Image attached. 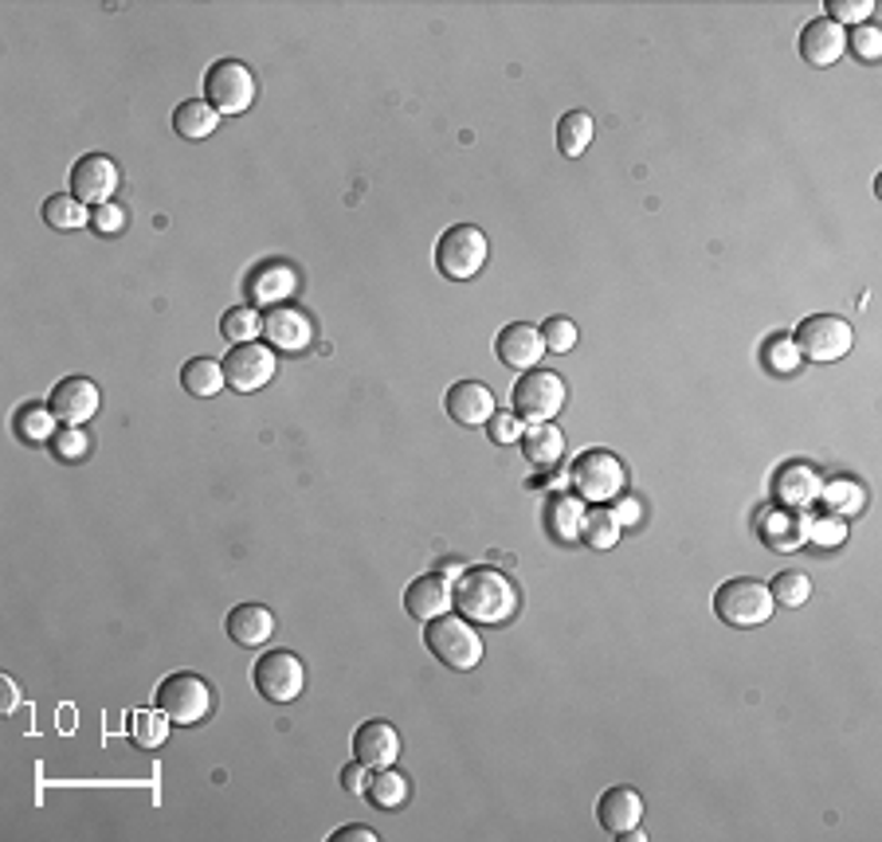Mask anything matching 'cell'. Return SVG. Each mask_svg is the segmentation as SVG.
<instances>
[{
  "label": "cell",
  "instance_id": "obj_1",
  "mask_svg": "<svg viewBox=\"0 0 882 842\" xmlns=\"http://www.w3.org/2000/svg\"><path fill=\"white\" fill-rule=\"evenodd\" d=\"M455 611L475 623H502L518 611V588L498 568H463L455 580Z\"/></svg>",
  "mask_w": 882,
  "mask_h": 842
},
{
  "label": "cell",
  "instance_id": "obj_2",
  "mask_svg": "<svg viewBox=\"0 0 882 842\" xmlns=\"http://www.w3.org/2000/svg\"><path fill=\"white\" fill-rule=\"evenodd\" d=\"M486 255H491V243L475 224H455L435 240V271L455 283L475 278L486 267Z\"/></svg>",
  "mask_w": 882,
  "mask_h": 842
},
{
  "label": "cell",
  "instance_id": "obj_3",
  "mask_svg": "<svg viewBox=\"0 0 882 842\" xmlns=\"http://www.w3.org/2000/svg\"><path fill=\"white\" fill-rule=\"evenodd\" d=\"M773 592L769 585L753 580V576H737V580H726V585L714 592V611H718L722 623L729 628H762L773 615Z\"/></svg>",
  "mask_w": 882,
  "mask_h": 842
},
{
  "label": "cell",
  "instance_id": "obj_4",
  "mask_svg": "<svg viewBox=\"0 0 882 842\" xmlns=\"http://www.w3.org/2000/svg\"><path fill=\"white\" fill-rule=\"evenodd\" d=\"M424 643L443 666L451 671H475L479 659H483V639L475 635L463 615H440V619H428V631H424Z\"/></svg>",
  "mask_w": 882,
  "mask_h": 842
},
{
  "label": "cell",
  "instance_id": "obj_5",
  "mask_svg": "<svg viewBox=\"0 0 882 842\" xmlns=\"http://www.w3.org/2000/svg\"><path fill=\"white\" fill-rule=\"evenodd\" d=\"M796 352H800V361H816V365H831V361H843L855 345V329L851 322L836 318V314H812L796 326L792 337Z\"/></svg>",
  "mask_w": 882,
  "mask_h": 842
},
{
  "label": "cell",
  "instance_id": "obj_6",
  "mask_svg": "<svg viewBox=\"0 0 882 842\" xmlns=\"http://www.w3.org/2000/svg\"><path fill=\"white\" fill-rule=\"evenodd\" d=\"M154 702L174 725H197L212 714V686H208L200 674L177 671V674H169V678H161Z\"/></svg>",
  "mask_w": 882,
  "mask_h": 842
},
{
  "label": "cell",
  "instance_id": "obj_7",
  "mask_svg": "<svg viewBox=\"0 0 882 842\" xmlns=\"http://www.w3.org/2000/svg\"><path fill=\"white\" fill-rule=\"evenodd\" d=\"M204 103L224 118V114H243L255 103V75L240 60H220L204 75Z\"/></svg>",
  "mask_w": 882,
  "mask_h": 842
},
{
  "label": "cell",
  "instance_id": "obj_8",
  "mask_svg": "<svg viewBox=\"0 0 882 842\" xmlns=\"http://www.w3.org/2000/svg\"><path fill=\"white\" fill-rule=\"evenodd\" d=\"M565 380L554 369H529L514 385V415L526 423H549L565 408Z\"/></svg>",
  "mask_w": 882,
  "mask_h": 842
},
{
  "label": "cell",
  "instance_id": "obj_9",
  "mask_svg": "<svg viewBox=\"0 0 882 842\" xmlns=\"http://www.w3.org/2000/svg\"><path fill=\"white\" fill-rule=\"evenodd\" d=\"M569 482L577 486V494L585 502H616L623 491V463L612 455V451H585L577 455V463L569 466Z\"/></svg>",
  "mask_w": 882,
  "mask_h": 842
},
{
  "label": "cell",
  "instance_id": "obj_10",
  "mask_svg": "<svg viewBox=\"0 0 882 842\" xmlns=\"http://www.w3.org/2000/svg\"><path fill=\"white\" fill-rule=\"evenodd\" d=\"M251 682H255V690H260L271 705H286L303 694L306 666H303V659L291 651H267L255 659V666H251Z\"/></svg>",
  "mask_w": 882,
  "mask_h": 842
},
{
  "label": "cell",
  "instance_id": "obj_11",
  "mask_svg": "<svg viewBox=\"0 0 882 842\" xmlns=\"http://www.w3.org/2000/svg\"><path fill=\"white\" fill-rule=\"evenodd\" d=\"M275 349L271 345H235L232 352L224 357V385L232 388V392H260L263 385H271L275 380Z\"/></svg>",
  "mask_w": 882,
  "mask_h": 842
},
{
  "label": "cell",
  "instance_id": "obj_12",
  "mask_svg": "<svg viewBox=\"0 0 882 842\" xmlns=\"http://www.w3.org/2000/svg\"><path fill=\"white\" fill-rule=\"evenodd\" d=\"M118 181H122V172L111 157L87 154V157H78L75 169H71V197L87 208L111 204V197L118 192Z\"/></svg>",
  "mask_w": 882,
  "mask_h": 842
},
{
  "label": "cell",
  "instance_id": "obj_13",
  "mask_svg": "<svg viewBox=\"0 0 882 842\" xmlns=\"http://www.w3.org/2000/svg\"><path fill=\"white\" fill-rule=\"evenodd\" d=\"M52 415L63 423V428H78V423H87L98 415V385L87 377H67L55 385L52 400H48Z\"/></svg>",
  "mask_w": 882,
  "mask_h": 842
},
{
  "label": "cell",
  "instance_id": "obj_14",
  "mask_svg": "<svg viewBox=\"0 0 882 842\" xmlns=\"http://www.w3.org/2000/svg\"><path fill=\"white\" fill-rule=\"evenodd\" d=\"M443 408H448L451 420L463 423V428H486L491 415L498 412V408H494V392L486 385H479V380H459V385H451L448 396H443Z\"/></svg>",
  "mask_w": 882,
  "mask_h": 842
},
{
  "label": "cell",
  "instance_id": "obj_15",
  "mask_svg": "<svg viewBox=\"0 0 882 842\" xmlns=\"http://www.w3.org/2000/svg\"><path fill=\"white\" fill-rule=\"evenodd\" d=\"M405 608L412 619H440L455 608V588L443 572H428V576H416L412 585L405 592Z\"/></svg>",
  "mask_w": 882,
  "mask_h": 842
},
{
  "label": "cell",
  "instance_id": "obj_16",
  "mask_svg": "<svg viewBox=\"0 0 882 842\" xmlns=\"http://www.w3.org/2000/svg\"><path fill=\"white\" fill-rule=\"evenodd\" d=\"M848 52V32L839 24H831L828 17H816L800 32V55H805L808 67H831V63L843 60Z\"/></svg>",
  "mask_w": 882,
  "mask_h": 842
},
{
  "label": "cell",
  "instance_id": "obj_17",
  "mask_svg": "<svg viewBox=\"0 0 882 842\" xmlns=\"http://www.w3.org/2000/svg\"><path fill=\"white\" fill-rule=\"evenodd\" d=\"M494 352H498L502 365H511V369H537V361H542L545 352V341H542V329L529 326V322H511V326L502 329L498 341H494Z\"/></svg>",
  "mask_w": 882,
  "mask_h": 842
},
{
  "label": "cell",
  "instance_id": "obj_18",
  "mask_svg": "<svg viewBox=\"0 0 882 842\" xmlns=\"http://www.w3.org/2000/svg\"><path fill=\"white\" fill-rule=\"evenodd\" d=\"M597 819L608 834L623 839V834H632L643 819V796L636 788H608L597 803Z\"/></svg>",
  "mask_w": 882,
  "mask_h": 842
},
{
  "label": "cell",
  "instance_id": "obj_19",
  "mask_svg": "<svg viewBox=\"0 0 882 842\" xmlns=\"http://www.w3.org/2000/svg\"><path fill=\"white\" fill-rule=\"evenodd\" d=\"M354 757L365 768H392L400 757V733L389 722H365L354 733Z\"/></svg>",
  "mask_w": 882,
  "mask_h": 842
},
{
  "label": "cell",
  "instance_id": "obj_20",
  "mask_svg": "<svg viewBox=\"0 0 882 842\" xmlns=\"http://www.w3.org/2000/svg\"><path fill=\"white\" fill-rule=\"evenodd\" d=\"M263 337H267L275 349L298 352V349H306V345L314 341V326H311V318H306L303 309L275 306V309H267V318H263Z\"/></svg>",
  "mask_w": 882,
  "mask_h": 842
},
{
  "label": "cell",
  "instance_id": "obj_21",
  "mask_svg": "<svg viewBox=\"0 0 882 842\" xmlns=\"http://www.w3.org/2000/svg\"><path fill=\"white\" fill-rule=\"evenodd\" d=\"M224 628L235 646H263L275 635V615L263 603H240V608L228 611Z\"/></svg>",
  "mask_w": 882,
  "mask_h": 842
},
{
  "label": "cell",
  "instance_id": "obj_22",
  "mask_svg": "<svg viewBox=\"0 0 882 842\" xmlns=\"http://www.w3.org/2000/svg\"><path fill=\"white\" fill-rule=\"evenodd\" d=\"M522 455L537 466V471H554L565 455V435L554 423H526V435H522Z\"/></svg>",
  "mask_w": 882,
  "mask_h": 842
},
{
  "label": "cell",
  "instance_id": "obj_23",
  "mask_svg": "<svg viewBox=\"0 0 882 842\" xmlns=\"http://www.w3.org/2000/svg\"><path fill=\"white\" fill-rule=\"evenodd\" d=\"M294 286H298V275H294L291 267H283V263H271V267L255 271V278H251V298H255V306H283V298H291Z\"/></svg>",
  "mask_w": 882,
  "mask_h": 842
},
{
  "label": "cell",
  "instance_id": "obj_24",
  "mask_svg": "<svg viewBox=\"0 0 882 842\" xmlns=\"http://www.w3.org/2000/svg\"><path fill=\"white\" fill-rule=\"evenodd\" d=\"M217 126H220V114L212 110L204 98H189V103H181L174 110V129H177V138H185V141L212 138Z\"/></svg>",
  "mask_w": 882,
  "mask_h": 842
},
{
  "label": "cell",
  "instance_id": "obj_25",
  "mask_svg": "<svg viewBox=\"0 0 882 842\" xmlns=\"http://www.w3.org/2000/svg\"><path fill=\"white\" fill-rule=\"evenodd\" d=\"M777 494L785 506H808V502L820 498V478H816L812 466L792 463L777 474Z\"/></svg>",
  "mask_w": 882,
  "mask_h": 842
},
{
  "label": "cell",
  "instance_id": "obj_26",
  "mask_svg": "<svg viewBox=\"0 0 882 842\" xmlns=\"http://www.w3.org/2000/svg\"><path fill=\"white\" fill-rule=\"evenodd\" d=\"M181 388L192 396H200V400L217 396L220 388H224V365L212 361V357H192V361H185V369H181Z\"/></svg>",
  "mask_w": 882,
  "mask_h": 842
},
{
  "label": "cell",
  "instance_id": "obj_27",
  "mask_svg": "<svg viewBox=\"0 0 882 842\" xmlns=\"http://www.w3.org/2000/svg\"><path fill=\"white\" fill-rule=\"evenodd\" d=\"M365 800L372 803V808H400V803L408 800V780L397 772V768H372L369 772V788H365Z\"/></svg>",
  "mask_w": 882,
  "mask_h": 842
},
{
  "label": "cell",
  "instance_id": "obj_28",
  "mask_svg": "<svg viewBox=\"0 0 882 842\" xmlns=\"http://www.w3.org/2000/svg\"><path fill=\"white\" fill-rule=\"evenodd\" d=\"M44 224L55 228V232H75V228L91 224V208L78 204L71 192H60V197L44 200Z\"/></svg>",
  "mask_w": 882,
  "mask_h": 842
},
{
  "label": "cell",
  "instance_id": "obj_29",
  "mask_svg": "<svg viewBox=\"0 0 882 842\" xmlns=\"http://www.w3.org/2000/svg\"><path fill=\"white\" fill-rule=\"evenodd\" d=\"M592 114L588 110H569L561 122H557V149L561 157H580L592 141Z\"/></svg>",
  "mask_w": 882,
  "mask_h": 842
},
{
  "label": "cell",
  "instance_id": "obj_30",
  "mask_svg": "<svg viewBox=\"0 0 882 842\" xmlns=\"http://www.w3.org/2000/svg\"><path fill=\"white\" fill-rule=\"evenodd\" d=\"M620 529L623 525L612 517V509H585V522H580V537H585L588 549H616V541H620Z\"/></svg>",
  "mask_w": 882,
  "mask_h": 842
},
{
  "label": "cell",
  "instance_id": "obj_31",
  "mask_svg": "<svg viewBox=\"0 0 882 842\" xmlns=\"http://www.w3.org/2000/svg\"><path fill=\"white\" fill-rule=\"evenodd\" d=\"M580 522H585V506H580V498L557 494V498L549 502V534H554L557 541H577Z\"/></svg>",
  "mask_w": 882,
  "mask_h": 842
},
{
  "label": "cell",
  "instance_id": "obj_32",
  "mask_svg": "<svg viewBox=\"0 0 882 842\" xmlns=\"http://www.w3.org/2000/svg\"><path fill=\"white\" fill-rule=\"evenodd\" d=\"M220 334L232 345H251L263 334V318L255 314V306H232L224 318H220Z\"/></svg>",
  "mask_w": 882,
  "mask_h": 842
},
{
  "label": "cell",
  "instance_id": "obj_33",
  "mask_svg": "<svg viewBox=\"0 0 882 842\" xmlns=\"http://www.w3.org/2000/svg\"><path fill=\"white\" fill-rule=\"evenodd\" d=\"M820 498H823V506L831 509V517H851V514H859L863 509V491H859L855 482H848V478H836V482H828V486H820Z\"/></svg>",
  "mask_w": 882,
  "mask_h": 842
},
{
  "label": "cell",
  "instance_id": "obj_34",
  "mask_svg": "<svg viewBox=\"0 0 882 842\" xmlns=\"http://www.w3.org/2000/svg\"><path fill=\"white\" fill-rule=\"evenodd\" d=\"M130 733L141 748H161L169 740V717L161 709H138L130 717Z\"/></svg>",
  "mask_w": 882,
  "mask_h": 842
},
{
  "label": "cell",
  "instance_id": "obj_35",
  "mask_svg": "<svg viewBox=\"0 0 882 842\" xmlns=\"http://www.w3.org/2000/svg\"><path fill=\"white\" fill-rule=\"evenodd\" d=\"M55 423L60 420L52 415V408L28 404V408H20V415H17V431L28 443H48V439H55Z\"/></svg>",
  "mask_w": 882,
  "mask_h": 842
},
{
  "label": "cell",
  "instance_id": "obj_36",
  "mask_svg": "<svg viewBox=\"0 0 882 842\" xmlns=\"http://www.w3.org/2000/svg\"><path fill=\"white\" fill-rule=\"evenodd\" d=\"M769 592H773V603H780V608H800V603H808V596H812V580H808L805 572H780Z\"/></svg>",
  "mask_w": 882,
  "mask_h": 842
},
{
  "label": "cell",
  "instance_id": "obj_37",
  "mask_svg": "<svg viewBox=\"0 0 882 842\" xmlns=\"http://www.w3.org/2000/svg\"><path fill=\"white\" fill-rule=\"evenodd\" d=\"M800 534H805L808 541L820 545V549H836V545L848 537V522H843V517H816V522L805 525Z\"/></svg>",
  "mask_w": 882,
  "mask_h": 842
},
{
  "label": "cell",
  "instance_id": "obj_38",
  "mask_svg": "<svg viewBox=\"0 0 882 842\" xmlns=\"http://www.w3.org/2000/svg\"><path fill=\"white\" fill-rule=\"evenodd\" d=\"M874 12V0H828V20L831 24H867V17Z\"/></svg>",
  "mask_w": 882,
  "mask_h": 842
},
{
  "label": "cell",
  "instance_id": "obj_39",
  "mask_svg": "<svg viewBox=\"0 0 882 842\" xmlns=\"http://www.w3.org/2000/svg\"><path fill=\"white\" fill-rule=\"evenodd\" d=\"M486 435H491L498 448H511V443H518V439L526 435V420H518L514 412H494L491 423H486Z\"/></svg>",
  "mask_w": 882,
  "mask_h": 842
},
{
  "label": "cell",
  "instance_id": "obj_40",
  "mask_svg": "<svg viewBox=\"0 0 882 842\" xmlns=\"http://www.w3.org/2000/svg\"><path fill=\"white\" fill-rule=\"evenodd\" d=\"M765 361H769L773 372H792L796 365H800V352H796L792 337H773L769 345H765Z\"/></svg>",
  "mask_w": 882,
  "mask_h": 842
},
{
  "label": "cell",
  "instance_id": "obj_41",
  "mask_svg": "<svg viewBox=\"0 0 882 842\" xmlns=\"http://www.w3.org/2000/svg\"><path fill=\"white\" fill-rule=\"evenodd\" d=\"M542 341H545V349L569 352L573 345H577V326H573L569 318H549L542 326Z\"/></svg>",
  "mask_w": 882,
  "mask_h": 842
},
{
  "label": "cell",
  "instance_id": "obj_42",
  "mask_svg": "<svg viewBox=\"0 0 882 842\" xmlns=\"http://www.w3.org/2000/svg\"><path fill=\"white\" fill-rule=\"evenodd\" d=\"M122 228H126V208L122 204H98L91 208V232L95 235H118Z\"/></svg>",
  "mask_w": 882,
  "mask_h": 842
},
{
  "label": "cell",
  "instance_id": "obj_43",
  "mask_svg": "<svg viewBox=\"0 0 882 842\" xmlns=\"http://www.w3.org/2000/svg\"><path fill=\"white\" fill-rule=\"evenodd\" d=\"M848 48L859 55V60L874 63V60H879V55H882V32H879V28H874V24H859L855 32H851Z\"/></svg>",
  "mask_w": 882,
  "mask_h": 842
},
{
  "label": "cell",
  "instance_id": "obj_44",
  "mask_svg": "<svg viewBox=\"0 0 882 842\" xmlns=\"http://www.w3.org/2000/svg\"><path fill=\"white\" fill-rule=\"evenodd\" d=\"M52 448L60 459H67V463H75V459L87 455V435H83V428H60L52 439Z\"/></svg>",
  "mask_w": 882,
  "mask_h": 842
},
{
  "label": "cell",
  "instance_id": "obj_45",
  "mask_svg": "<svg viewBox=\"0 0 882 842\" xmlns=\"http://www.w3.org/2000/svg\"><path fill=\"white\" fill-rule=\"evenodd\" d=\"M369 772L372 768H365L361 760H357V765H346V772H342V788H346L349 796H365V788H369Z\"/></svg>",
  "mask_w": 882,
  "mask_h": 842
},
{
  "label": "cell",
  "instance_id": "obj_46",
  "mask_svg": "<svg viewBox=\"0 0 882 842\" xmlns=\"http://www.w3.org/2000/svg\"><path fill=\"white\" fill-rule=\"evenodd\" d=\"M329 842H377V831H369L365 823H354V827H342V831L329 834Z\"/></svg>",
  "mask_w": 882,
  "mask_h": 842
},
{
  "label": "cell",
  "instance_id": "obj_47",
  "mask_svg": "<svg viewBox=\"0 0 882 842\" xmlns=\"http://www.w3.org/2000/svg\"><path fill=\"white\" fill-rule=\"evenodd\" d=\"M612 517L620 525H636V522H640V502H636V498H620L612 506Z\"/></svg>",
  "mask_w": 882,
  "mask_h": 842
},
{
  "label": "cell",
  "instance_id": "obj_48",
  "mask_svg": "<svg viewBox=\"0 0 882 842\" xmlns=\"http://www.w3.org/2000/svg\"><path fill=\"white\" fill-rule=\"evenodd\" d=\"M4 697H9L4 714H12V709H17V702H20V690H17V682H12V678H4Z\"/></svg>",
  "mask_w": 882,
  "mask_h": 842
}]
</instances>
